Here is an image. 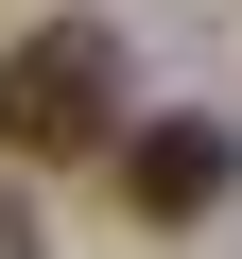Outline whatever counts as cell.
I'll list each match as a JSON object with an SVG mask.
<instances>
[{
	"label": "cell",
	"instance_id": "obj_1",
	"mask_svg": "<svg viewBox=\"0 0 242 259\" xmlns=\"http://www.w3.org/2000/svg\"><path fill=\"white\" fill-rule=\"evenodd\" d=\"M0 156H121V35L104 18H35L0 52Z\"/></svg>",
	"mask_w": 242,
	"mask_h": 259
},
{
	"label": "cell",
	"instance_id": "obj_2",
	"mask_svg": "<svg viewBox=\"0 0 242 259\" xmlns=\"http://www.w3.org/2000/svg\"><path fill=\"white\" fill-rule=\"evenodd\" d=\"M225 190H242V139H225V121H190V104L173 121H121V207H139V225H208Z\"/></svg>",
	"mask_w": 242,
	"mask_h": 259
}]
</instances>
